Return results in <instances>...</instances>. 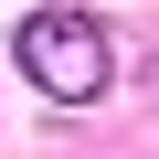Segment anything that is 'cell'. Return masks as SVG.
Masks as SVG:
<instances>
[{"label": "cell", "mask_w": 159, "mask_h": 159, "mask_svg": "<svg viewBox=\"0 0 159 159\" xmlns=\"http://www.w3.org/2000/svg\"><path fill=\"white\" fill-rule=\"evenodd\" d=\"M21 74H32L43 96L85 106V96H106L117 53H106V32H96L85 11H32V21H21Z\"/></svg>", "instance_id": "1"}]
</instances>
